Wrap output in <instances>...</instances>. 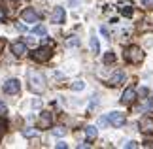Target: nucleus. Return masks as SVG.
<instances>
[{
  "label": "nucleus",
  "instance_id": "obj_10",
  "mask_svg": "<svg viewBox=\"0 0 153 149\" xmlns=\"http://www.w3.org/2000/svg\"><path fill=\"white\" fill-rule=\"evenodd\" d=\"M140 130L142 132H153V117L144 115L140 119Z\"/></svg>",
  "mask_w": 153,
  "mask_h": 149
},
{
  "label": "nucleus",
  "instance_id": "obj_24",
  "mask_svg": "<svg viewBox=\"0 0 153 149\" xmlns=\"http://www.w3.org/2000/svg\"><path fill=\"white\" fill-rule=\"evenodd\" d=\"M142 4L146 6V8H151L153 10V0H142Z\"/></svg>",
  "mask_w": 153,
  "mask_h": 149
},
{
  "label": "nucleus",
  "instance_id": "obj_4",
  "mask_svg": "<svg viewBox=\"0 0 153 149\" xmlns=\"http://www.w3.org/2000/svg\"><path fill=\"white\" fill-rule=\"evenodd\" d=\"M108 121H110L111 127H123L127 119H125V113H121V111H111V113H108Z\"/></svg>",
  "mask_w": 153,
  "mask_h": 149
},
{
  "label": "nucleus",
  "instance_id": "obj_11",
  "mask_svg": "<svg viewBox=\"0 0 153 149\" xmlns=\"http://www.w3.org/2000/svg\"><path fill=\"white\" fill-rule=\"evenodd\" d=\"M134 98H136V91H134L132 87H128V89H125V93H123L121 102L123 104H131V102H134Z\"/></svg>",
  "mask_w": 153,
  "mask_h": 149
},
{
  "label": "nucleus",
  "instance_id": "obj_18",
  "mask_svg": "<svg viewBox=\"0 0 153 149\" xmlns=\"http://www.w3.org/2000/svg\"><path fill=\"white\" fill-rule=\"evenodd\" d=\"M144 110H146V111H153V98L146 100V106H144Z\"/></svg>",
  "mask_w": 153,
  "mask_h": 149
},
{
  "label": "nucleus",
  "instance_id": "obj_21",
  "mask_svg": "<svg viewBox=\"0 0 153 149\" xmlns=\"http://www.w3.org/2000/svg\"><path fill=\"white\" fill-rule=\"evenodd\" d=\"M53 134H55V136H64V134H66V130H64L62 127H59V128L53 130Z\"/></svg>",
  "mask_w": 153,
  "mask_h": 149
},
{
  "label": "nucleus",
  "instance_id": "obj_8",
  "mask_svg": "<svg viewBox=\"0 0 153 149\" xmlns=\"http://www.w3.org/2000/svg\"><path fill=\"white\" fill-rule=\"evenodd\" d=\"M51 123H53V119H51V113L49 111H42L40 113V119H38V125H40V128H49L51 127Z\"/></svg>",
  "mask_w": 153,
  "mask_h": 149
},
{
  "label": "nucleus",
  "instance_id": "obj_23",
  "mask_svg": "<svg viewBox=\"0 0 153 149\" xmlns=\"http://www.w3.org/2000/svg\"><path fill=\"white\" fill-rule=\"evenodd\" d=\"M100 34H102L104 38H110V32H108V28H106V27H100Z\"/></svg>",
  "mask_w": 153,
  "mask_h": 149
},
{
  "label": "nucleus",
  "instance_id": "obj_16",
  "mask_svg": "<svg viewBox=\"0 0 153 149\" xmlns=\"http://www.w3.org/2000/svg\"><path fill=\"white\" fill-rule=\"evenodd\" d=\"M91 49H93V53H100V47H98V38H95V36H91Z\"/></svg>",
  "mask_w": 153,
  "mask_h": 149
},
{
  "label": "nucleus",
  "instance_id": "obj_29",
  "mask_svg": "<svg viewBox=\"0 0 153 149\" xmlns=\"http://www.w3.org/2000/svg\"><path fill=\"white\" fill-rule=\"evenodd\" d=\"M140 96H148V89H146V87L140 89Z\"/></svg>",
  "mask_w": 153,
  "mask_h": 149
},
{
  "label": "nucleus",
  "instance_id": "obj_30",
  "mask_svg": "<svg viewBox=\"0 0 153 149\" xmlns=\"http://www.w3.org/2000/svg\"><path fill=\"white\" fill-rule=\"evenodd\" d=\"M57 147H61V149H64V147H68V145L64 144V142H59V144H57Z\"/></svg>",
  "mask_w": 153,
  "mask_h": 149
},
{
  "label": "nucleus",
  "instance_id": "obj_9",
  "mask_svg": "<svg viewBox=\"0 0 153 149\" xmlns=\"http://www.w3.org/2000/svg\"><path fill=\"white\" fill-rule=\"evenodd\" d=\"M11 53H13L15 57H23L27 53V44L25 42H13V44H11Z\"/></svg>",
  "mask_w": 153,
  "mask_h": 149
},
{
  "label": "nucleus",
  "instance_id": "obj_7",
  "mask_svg": "<svg viewBox=\"0 0 153 149\" xmlns=\"http://www.w3.org/2000/svg\"><path fill=\"white\" fill-rule=\"evenodd\" d=\"M19 89H21V85L17 79H8L4 83V93H8V94H17Z\"/></svg>",
  "mask_w": 153,
  "mask_h": 149
},
{
  "label": "nucleus",
  "instance_id": "obj_12",
  "mask_svg": "<svg viewBox=\"0 0 153 149\" xmlns=\"http://www.w3.org/2000/svg\"><path fill=\"white\" fill-rule=\"evenodd\" d=\"M53 23H57V25H61V23H64V10L62 8H55V11H53L51 15Z\"/></svg>",
  "mask_w": 153,
  "mask_h": 149
},
{
  "label": "nucleus",
  "instance_id": "obj_20",
  "mask_svg": "<svg viewBox=\"0 0 153 149\" xmlns=\"http://www.w3.org/2000/svg\"><path fill=\"white\" fill-rule=\"evenodd\" d=\"M83 87H85V85H83V81H76L74 85H72V89H74V91H81Z\"/></svg>",
  "mask_w": 153,
  "mask_h": 149
},
{
  "label": "nucleus",
  "instance_id": "obj_15",
  "mask_svg": "<svg viewBox=\"0 0 153 149\" xmlns=\"http://www.w3.org/2000/svg\"><path fill=\"white\" fill-rule=\"evenodd\" d=\"M34 34H36V36H45V34H48V28H45L44 25H36L34 27V30H32Z\"/></svg>",
  "mask_w": 153,
  "mask_h": 149
},
{
  "label": "nucleus",
  "instance_id": "obj_1",
  "mask_svg": "<svg viewBox=\"0 0 153 149\" xmlns=\"http://www.w3.org/2000/svg\"><path fill=\"white\" fill-rule=\"evenodd\" d=\"M28 89L32 93H42L45 89V79L40 72H28Z\"/></svg>",
  "mask_w": 153,
  "mask_h": 149
},
{
  "label": "nucleus",
  "instance_id": "obj_14",
  "mask_svg": "<svg viewBox=\"0 0 153 149\" xmlns=\"http://www.w3.org/2000/svg\"><path fill=\"white\" fill-rule=\"evenodd\" d=\"M123 79H125V74H123V72H117V74H114V77L110 79V85H121Z\"/></svg>",
  "mask_w": 153,
  "mask_h": 149
},
{
  "label": "nucleus",
  "instance_id": "obj_5",
  "mask_svg": "<svg viewBox=\"0 0 153 149\" xmlns=\"http://www.w3.org/2000/svg\"><path fill=\"white\" fill-rule=\"evenodd\" d=\"M17 0H2V13L4 15H15L17 11Z\"/></svg>",
  "mask_w": 153,
  "mask_h": 149
},
{
  "label": "nucleus",
  "instance_id": "obj_2",
  "mask_svg": "<svg viewBox=\"0 0 153 149\" xmlns=\"http://www.w3.org/2000/svg\"><path fill=\"white\" fill-rule=\"evenodd\" d=\"M125 59H127L128 62H132V64H140V62H144L146 55H144V51L140 49V47L128 45L127 49H125Z\"/></svg>",
  "mask_w": 153,
  "mask_h": 149
},
{
  "label": "nucleus",
  "instance_id": "obj_25",
  "mask_svg": "<svg viewBox=\"0 0 153 149\" xmlns=\"http://www.w3.org/2000/svg\"><path fill=\"white\" fill-rule=\"evenodd\" d=\"M123 15H125V17H132V10L131 8H125V10H123Z\"/></svg>",
  "mask_w": 153,
  "mask_h": 149
},
{
  "label": "nucleus",
  "instance_id": "obj_6",
  "mask_svg": "<svg viewBox=\"0 0 153 149\" xmlns=\"http://www.w3.org/2000/svg\"><path fill=\"white\" fill-rule=\"evenodd\" d=\"M21 19L25 21V23H38L40 13H38V11H34V10H30V8H27V10L21 13Z\"/></svg>",
  "mask_w": 153,
  "mask_h": 149
},
{
  "label": "nucleus",
  "instance_id": "obj_28",
  "mask_svg": "<svg viewBox=\"0 0 153 149\" xmlns=\"http://www.w3.org/2000/svg\"><path fill=\"white\" fill-rule=\"evenodd\" d=\"M123 147H127V149H128V147H136V142H127Z\"/></svg>",
  "mask_w": 153,
  "mask_h": 149
},
{
  "label": "nucleus",
  "instance_id": "obj_22",
  "mask_svg": "<svg viewBox=\"0 0 153 149\" xmlns=\"http://www.w3.org/2000/svg\"><path fill=\"white\" fill-rule=\"evenodd\" d=\"M78 44H79V42H78V38H68V40H66V45H68V47H72V45H78Z\"/></svg>",
  "mask_w": 153,
  "mask_h": 149
},
{
  "label": "nucleus",
  "instance_id": "obj_31",
  "mask_svg": "<svg viewBox=\"0 0 153 149\" xmlns=\"http://www.w3.org/2000/svg\"><path fill=\"white\" fill-rule=\"evenodd\" d=\"M2 47H4V40L0 38V51H2Z\"/></svg>",
  "mask_w": 153,
  "mask_h": 149
},
{
  "label": "nucleus",
  "instance_id": "obj_26",
  "mask_svg": "<svg viewBox=\"0 0 153 149\" xmlns=\"http://www.w3.org/2000/svg\"><path fill=\"white\" fill-rule=\"evenodd\" d=\"M4 132H6V125L0 121V140H2V136H4Z\"/></svg>",
  "mask_w": 153,
  "mask_h": 149
},
{
  "label": "nucleus",
  "instance_id": "obj_13",
  "mask_svg": "<svg viewBox=\"0 0 153 149\" xmlns=\"http://www.w3.org/2000/svg\"><path fill=\"white\" fill-rule=\"evenodd\" d=\"M97 136H98L97 127H93V125H87V127H85V138L93 142V140H97Z\"/></svg>",
  "mask_w": 153,
  "mask_h": 149
},
{
  "label": "nucleus",
  "instance_id": "obj_27",
  "mask_svg": "<svg viewBox=\"0 0 153 149\" xmlns=\"http://www.w3.org/2000/svg\"><path fill=\"white\" fill-rule=\"evenodd\" d=\"M23 134H25V136H34V134H36V130H23Z\"/></svg>",
  "mask_w": 153,
  "mask_h": 149
},
{
  "label": "nucleus",
  "instance_id": "obj_19",
  "mask_svg": "<svg viewBox=\"0 0 153 149\" xmlns=\"http://www.w3.org/2000/svg\"><path fill=\"white\" fill-rule=\"evenodd\" d=\"M8 115V108H6L4 102H0V117H6Z\"/></svg>",
  "mask_w": 153,
  "mask_h": 149
},
{
  "label": "nucleus",
  "instance_id": "obj_3",
  "mask_svg": "<svg viewBox=\"0 0 153 149\" xmlns=\"http://www.w3.org/2000/svg\"><path fill=\"white\" fill-rule=\"evenodd\" d=\"M51 55H53L51 47H38V49H34V51L30 53V57H32L36 62H45V61H49Z\"/></svg>",
  "mask_w": 153,
  "mask_h": 149
},
{
  "label": "nucleus",
  "instance_id": "obj_17",
  "mask_svg": "<svg viewBox=\"0 0 153 149\" xmlns=\"http://www.w3.org/2000/svg\"><path fill=\"white\" fill-rule=\"evenodd\" d=\"M114 61H115V55H114L111 51H108V53L104 55V64H111Z\"/></svg>",
  "mask_w": 153,
  "mask_h": 149
}]
</instances>
